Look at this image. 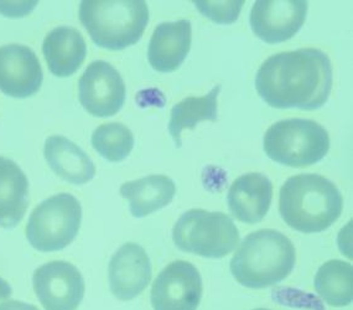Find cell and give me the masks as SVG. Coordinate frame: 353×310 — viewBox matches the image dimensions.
<instances>
[{
	"mask_svg": "<svg viewBox=\"0 0 353 310\" xmlns=\"http://www.w3.org/2000/svg\"><path fill=\"white\" fill-rule=\"evenodd\" d=\"M219 92L221 85L214 86L208 95L202 97L185 98L172 107L168 129L176 148L183 146L181 133L183 129H194L199 123L203 121H217V97Z\"/></svg>",
	"mask_w": 353,
	"mask_h": 310,
	"instance_id": "20",
	"label": "cell"
},
{
	"mask_svg": "<svg viewBox=\"0 0 353 310\" xmlns=\"http://www.w3.org/2000/svg\"><path fill=\"white\" fill-rule=\"evenodd\" d=\"M119 193L128 200L132 215L143 219L171 204L176 185L171 177L155 174L123 184Z\"/></svg>",
	"mask_w": 353,
	"mask_h": 310,
	"instance_id": "19",
	"label": "cell"
},
{
	"mask_svg": "<svg viewBox=\"0 0 353 310\" xmlns=\"http://www.w3.org/2000/svg\"><path fill=\"white\" fill-rule=\"evenodd\" d=\"M268 158L292 168L321 162L330 151L327 130L312 119L290 118L274 123L263 139Z\"/></svg>",
	"mask_w": 353,
	"mask_h": 310,
	"instance_id": "5",
	"label": "cell"
},
{
	"mask_svg": "<svg viewBox=\"0 0 353 310\" xmlns=\"http://www.w3.org/2000/svg\"><path fill=\"white\" fill-rule=\"evenodd\" d=\"M108 280L113 296L122 302L137 298L152 280V262L141 244H123L110 258Z\"/></svg>",
	"mask_w": 353,
	"mask_h": 310,
	"instance_id": "13",
	"label": "cell"
},
{
	"mask_svg": "<svg viewBox=\"0 0 353 310\" xmlns=\"http://www.w3.org/2000/svg\"><path fill=\"white\" fill-rule=\"evenodd\" d=\"M192 41V26L189 20L164 21L152 32L148 60L158 72L176 71L189 55Z\"/></svg>",
	"mask_w": 353,
	"mask_h": 310,
	"instance_id": "14",
	"label": "cell"
},
{
	"mask_svg": "<svg viewBox=\"0 0 353 310\" xmlns=\"http://www.w3.org/2000/svg\"><path fill=\"white\" fill-rule=\"evenodd\" d=\"M343 197L339 188L319 174L289 177L281 186L279 211L288 226L303 233L326 231L341 216Z\"/></svg>",
	"mask_w": 353,
	"mask_h": 310,
	"instance_id": "2",
	"label": "cell"
},
{
	"mask_svg": "<svg viewBox=\"0 0 353 310\" xmlns=\"http://www.w3.org/2000/svg\"><path fill=\"white\" fill-rule=\"evenodd\" d=\"M296 263L292 241L276 230L263 229L243 238L231 260V272L239 284L264 289L285 280Z\"/></svg>",
	"mask_w": 353,
	"mask_h": 310,
	"instance_id": "3",
	"label": "cell"
},
{
	"mask_svg": "<svg viewBox=\"0 0 353 310\" xmlns=\"http://www.w3.org/2000/svg\"><path fill=\"white\" fill-rule=\"evenodd\" d=\"M43 72L37 54L28 46L9 43L0 48V91L28 98L43 85Z\"/></svg>",
	"mask_w": 353,
	"mask_h": 310,
	"instance_id": "12",
	"label": "cell"
},
{
	"mask_svg": "<svg viewBox=\"0 0 353 310\" xmlns=\"http://www.w3.org/2000/svg\"><path fill=\"white\" fill-rule=\"evenodd\" d=\"M82 221L79 201L68 193L39 204L26 224V238L40 252H57L72 244Z\"/></svg>",
	"mask_w": 353,
	"mask_h": 310,
	"instance_id": "7",
	"label": "cell"
},
{
	"mask_svg": "<svg viewBox=\"0 0 353 310\" xmlns=\"http://www.w3.org/2000/svg\"><path fill=\"white\" fill-rule=\"evenodd\" d=\"M79 102L90 115L99 118L116 116L122 110L127 88L121 73L110 62L90 64L79 82Z\"/></svg>",
	"mask_w": 353,
	"mask_h": 310,
	"instance_id": "8",
	"label": "cell"
},
{
	"mask_svg": "<svg viewBox=\"0 0 353 310\" xmlns=\"http://www.w3.org/2000/svg\"><path fill=\"white\" fill-rule=\"evenodd\" d=\"M43 154L51 171L68 183L83 185L96 175V166L88 154L66 137H49Z\"/></svg>",
	"mask_w": 353,
	"mask_h": 310,
	"instance_id": "16",
	"label": "cell"
},
{
	"mask_svg": "<svg viewBox=\"0 0 353 310\" xmlns=\"http://www.w3.org/2000/svg\"><path fill=\"white\" fill-rule=\"evenodd\" d=\"M172 241L186 253L223 258L237 249L239 232L225 213L192 209L183 213L174 225Z\"/></svg>",
	"mask_w": 353,
	"mask_h": 310,
	"instance_id": "6",
	"label": "cell"
},
{
	"mask_svg": "<svg viewBox=\"0 0 353 310\" xmlns=\"http://www.w3.org/2000/svg\"><path fill=\"white\" fill-rule=\"evenodd\" d=\"M315 289L325 303L342 308L352 303L353 268L351 263L331 260L319 268Z\"/></svg>",
	"mask_w": 353,
	"mask_h": 310,
	"instance_id": "21",
	"label": "cell"
},
{
	"mask_svg": "<svg viewBox=\"0 0 353 310\" xmlns=\"http://www.w3.org/2000/svg\"><path fill=\"white\" fill-rule=\"evenodd\" d=\"M92 146L110 163H119L128 158L134 148V135L122 123H105L94 129Z\"/></svg>",
	"mask_w": 353,
	"mask_h": 310,
	"instance_id": "22",
	"label": "cell"
},
{
	"mask_svg": "<svg viewBox=\"0 0 353 310\" xmlns=\"http://www.w3.org/2000/svg\"><path fill=\"white\" fill-rule=\"evenodd\" d=\"M273 199V184L267 175L250 173L236 179L227 194L232 215L243 224H258L268 213Z\"/></svg>",
	"mask_w": 353,
	"mask_h": 310,
	"instance_id": "15",
	"label": "cell"
},
{
	"mask_svg": "<svg viewBox=\"0 0 353 310\" xmlns=\"http://www.w3.org/2000/svg\"><path fill=\"white\" fill-rule=\"evenodd\" d=\"M202 292L203 287L199 269L188 261L172 262L152 283V309L197 310Z\"/></svg>",
	"mask_w": 353,
	"mask_h": 310,
	"instance_id": "10",
	"label": "cell"
},
{
	"mask_svg": "<svg viewBox=\"0 0 353 310\" xmlns=\"http://www.w3.org/2000/svg\"><path fill=\"white\" fill-rule=\"evenodd\" d=\"M12 294V289L10 284L0 277V300L8 299Z\"/></svg>",
	"mask_w": 353,
	"mask_h": 310,
	"instance_id": "25",
	"label": "cell"
},
{
	"mask_svg": "<svg viewBox=\"0 0 353 310\" xmlns=\"http://www.w3.org/2000/svg\"><path fill=\"white\" fill-rule=\"evenodd\" d=\"M29 207V180L12 159L0 157V227L14 229Z\"/></svg>",
	"mask_w": 353,
	"mask_h": 310,
	"instance_id": "18",
	"label": "cell"
},
{
	"mask_svg": "<svg viewBox=\"0 0 353 310\" xmlns=\"http://www.w3.org/2000/svg\"><path fill=\"white\" fill-rule=\"evenodd\" d=\"M197 10L203 17L212 20L216 24H233L239 18V14L244 6L243 0H233V1H194Z\"/></svg>",
	"mask_w": 353,
	"mask_h": 310,
	"instance_id": "23",
	"label": "cell"
},
{
	"mask_svg": "<svg viewBox=\"0 0 353 310\" xmlns=\"http://www.w3.org/2000/svg\"><path fill=\"white\" fill-rule=\"evenodd\" d=\"M306 15L305 0H256L250 12V28L264 43H284L298 34Z\"/></svg>",
	"mask_w": 353,
	"mask_h": 310,
	"instance_id": "11",
	"label": "cell"
},
{
	"mask_svg": "<svg viewBox=\"0 0 353 310\" xmlns=\"http://www.w3.org/2000/svg\"><path fill=\"white\" fill-rule=\"evenodd\" d=\"M334 84L329 56L314 48L270 56L256 76L258 95L273 108L315 110L327 102Z\"/></svg>",
	"mask_w": 353,
	"mask_h": 310,
	"instance_id": "1",
	"label": "cell"
},
{
	"mask_svg": "<svg viewBox=\"0 0 353 310\" xmlns=\"http://www.w3.org/2000/svg\"><path fill=\"white\" fill-rule=\"evenodd\" d=\"M32 287L45 310H76L85 297V280L79 268L52 261L37 268Z\"/></svg>",
	"mask_w": 353,
	"mask_h": 310,
	"instance_id": "9",
	"label": "cell"
},
{
	"mask_svg": "<svg viewBox=\"0 0 353 310\" xmlns=\"http://www.w3.org/2000/svg\"><path fill=\"white\" fill-rule=\"evenodd\" d=\"M253 310H270V309H265V308H259V309H253Z\"/></svg>",
	"mask_w": 353,
	"mask_h": 310,
	"instance_id": "26",
	"label": "cell"
},
{
	"mask_svg": "<svg viewBox=\"0 0 353 310\" xmlns=\"http://www.w3.org/2000/svg\"><path fill=\"white\" fill-rule=\"evenodd\" d=\"M43 52L50 72L57 77H68L82 66L87 56V45L77 29L59 26L45 37Z\"/></svg>",
	"mask_w": 353,
	"mask_h": 310,
	"instance_id": "17",
	"label": "cell"
},
{
	"mask_svg": "<svg viewBox=\"0 0 353 310\" xmlns=\"http://www.w3.org/2000/svg\"><path fill=\"white\" fill-rule=\"evenodd\" d=\"M79 20L93 43L119 51L141 40L149 23V8L143 0H83Z\"/></svg>",
	"mask_w": 353,
	"mask_h": 310,
	"instance_id": "4",
	"label": "cell"
},
{
	"mask_svg": "<svg viewBox=\"0 0 353 310\" xmlns=\"http://www.w3.org/2000/svg\"><path fill=\"white\" fill-rule=\"evenodd\" d=\"M0 310H39V308L19 300H6L4 303H0Z\"/></svg>",
	"mask_w": 353,
	"mask_h": 310,
	"instance_id": "24",
	"label": "cell"
}]
</instances>
